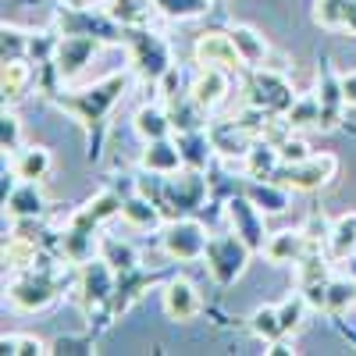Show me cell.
Instances as JSON below:
<instances>
[{
  "label": "cell",
  "mask_w": 356,
  "mask_h": 356,
  "mask_svg": "<svg viewBox=\"0 0 356 356\" xmlns=\"http://www.w3.org/2000/svg\"><path fill=\"white\" fill-rule=\"evenodd\" d=\"M132 68L129 72H111L107 79L82 86V89H54L50 104H57L61 111H68L72 118H79V125L86 129V143H89V161H100L104 139H107V118L114 114V107L129 97L132 86Z\"/></svg>",
  "instance_id": "6da1fadb"
},
{
  "label": "cell",
  "mask_w": 356,
  "mask_h": 356,
  "mask_svg": "<svg viewBox=\"0 0 356 356\" xmlns=\"http://www.w3.org/2000/svg\"><path fill=\"white\" fill-rule=\"evenodd\" d=\"M114 289H118V271L97 253L93 260L79 264V275H75V300L86 310L89 321H97V328H107L114 321Z\"/></svg>",
  "instance_id": "7a4b0ae2"
},
{
  "label": "cell",
  "mask_w": 356,
  "mask_h": 356,
  "mask_svg": "<svg viewBox=\"0 0 356 356\" xmlns=\"http://www.w3.org/2000/svg\"><path fill=\"white\" fill-rule=\"evenodd\" d=\"M65 282H68V278H61V267L43 257L36 267H25V271L11 275V282H8V300H11L15 310L36 314V310H47L57 296L65 292Z\"/></svg>",
  "instance_id": "3957f363"
},
{
  "label": "cell",
  "mask_w": 356,
  "mask_h": 356,
  "mask_svg": "<svg viewBox=\"0 0 356 356\" xmlns=\"http://www.w3.org/2000/svg\"><path fill=\"white\" fill-rule=\"evenodd\" d=\"M129 50V65L136 72V79L143 86H161L164 75L175 68V54H171V43L154 33L150 25H136V29H125V43Z\"/></svg>",
  "instance_id": "277c9868"
},
{
  "label": "cell",
  "mask_w": 356,
  "mask_h": 356,
  "mask_svg": "<svg viewBox=\"0 0 356 356\" xmlns=\"http://www.w3.org/2000/svg\"><path fill=\"white\" fill-rule=\"evenodd\" d=\"M207 175L196 171V168H182V171H175V175H164L161 178V211L164 218H193L203 211V203H207Z\"/></svg>",
  "instance_id": "5b68a950"
},
{
  "label": "cell",
  "mask_w": 356,
  "mask_h": 356,
  "mask_svg": "<svg viewBox=\"0 0 356 356\" xmlns=\"http://www.w3.org/2000/svg\"><path fill=\"white\" fill-rule=\"evenodd\" d=\"M246 104L257 107V111H264V114L285 118L289 107L296 104V89H292L285 68H275V65L250 68V79H246Z\"/></svg>",
  "instance_id": "8992f818"
},
{
  "label": "cell",
  "mask_w": 356,
  "mask_h": 356,
  "mask_svg": "<svg viewBox=\"0 0 356 356\" xmlns=\"http://www.w3.org/2000/svg\"><path fill=\"white\" fill-rule=\"evenodd\" d=\"M250 257H253L250 243L239 239L235 232H214V235H211V243H207V253H203L211 278H214L218 285H225V289L235 285V282L246 275Z\"/></svg>",
  "instance_id": "52a82bcc"
},
{
  "label": "cell",
  "mask_w": 356,
  "mask_h": 356,
  "mask_svg": "<svg viewBox=\"0 0 356 356\" xmlns=\"http://www.w3.org/2000/svg\"><path fill=\"white\" fill-rule=\"evenodd\" d=\"M335 178H339V157L335 154H310L303 161H289L275 171V182H282L292 193L328 189Z\"/></svg>",
  "instance_id": "ba28073f"
},
{
  "label": "cell",
  "mask_w": 356,
  "mask_h": 356,
  "mask_svg": "<svg viewBox=\"0 0 356 356\" xmlns=\"http://www.w3.org/2000/svg\"><path fill=\"white\" fill-rule=\"evenodd\" d=\"M211 232H207L196 218H171L161 225V250L175 264H196L207 253Z\"/></svg>",
  "instance_id": "9c48e42d"
},
{
  "label": "cell",
  "mask_w": 356,
  "mask_h": 356,
  "mask_svg": "<svg viewBox=\"0 0 356 356\" xmlns=\"http://www.w3.org/2000/svg\"><path fill=\"white\" fill-rule=\"evenodd\" d=\"M104 50V40L89 36V33H61L54 47V75L61 86H72L89 65L93 57Z\"/></svg>",
  "instance_id": "30bf717a"
},
{
  "label": "cell",
  "mask_w": 356,
  "mask_h": 356,
  "mask_svg": "<svg viewBox=\"0 0 356 356\" xmlns=\"http://www.w3.org/2000/svg\"><path fill=\"white\" fill-rule=\"evenodd\" d=\"M314 97H317V107H321V132H335L342 125L349 104H346V93H342V75L335 72V65L328 57H321V65H317Z\"/></svg>",
  "instance_id": "8fae6325"
},
{
  "label": "cell",
  "mask_w": 356,
  "mask_h": 356,
  "mask_svg": "<svg viewBox=\"0 0 356 356\" xmlns=\"http://www.w3.org/2000/svg\"><path fill=\"white\" fill-rule=\"evenodd\" d=\"M225 218H228V225H232V232L239 235V239H246L250 243V250L253 253H264V243H267V232L264 228V211L246 196V193H235V196H228L225 200Z\"/></svg>",
  "instance_id": "7c38bea8"
},
{
  "label": "cell",
  "mask_w": 356,
  "mask_h": 356,
  "mask_svg": "<svg viewBox=\"0 0 356 356\" xmlns=\"http://www.w3.org/2000/svg\"><path fill=\"white\" fill-rule=\"evenodd\" d=\"M193 57H196V65H211V68H225L228 75H243L250 72L246 61H243V54L239 47H235V40L228 36V29L221 33V29H211V33H203L193 47Z\"/></svg>",
  "instance_id": "4fadbf2b"
},
{
  "label": "cell",
  "mask_w": 356,
  "mask_h": 356,
  "mask_svg": "<svg viewBox=\"0 0 356 356\" xmlns=\"http://www.w3.org/2000/svg\"><path fill=\"white\" fill-rule=\"evenodd\" d=\"M232 93V75L225 68H211V65H200L193 82H189V97L211 114L214 107H221Z\"/></svg>",
  "instance_id": "5bb4252c"
},
{
  "label": "cell",
  "mask_w": 356,
  "mask_h": 356,
  "mask_svg": "<svg viewBox=\"0 0 356 356\" xmlns=\"http://www.w3.org/2000/svg\"><path fill=\"white\" fill-rule=\"evenodd\" d=\"M314 246H321V243H314L310 235H307V228H285V232H271L267 235V243H264V257L271 260V264H300Z\"/></svg>",
  "instance_id": "9a60e30c"
},
{
  "label": "cell",
  "mask_w": 356,
  "mask_h": 356,
  "mask_svg": "<svg viewBox=\"0 0 356 356\" xmlns=\"http://www.w3.org/2000/svg\"><path fill=\"white\" fill-rule=\"evenodd\" d=\"M4 211L11 221H36L47 211V193L40 182H29V178H18V186L4 189Z\"/></svg>",
  "instance_id": "2e32d148"
},
{
  "label": "cell",
  "mask_w": 356,
  "mask_h": 356,
  "mask_svg": "<svg viewBox=\"0 0 356 356\" xmlns=\"http://www.w3.org/2000/svg\"><path fill=\"white\" fill-rule=\"evenodd\" d=\"M161 303H164V314H168L171 321H193V317L200 314V307H203L196 285H193L189 278H178V275L168 278V285H164V292H161Z\"/></svg>",
  "instance_id": "e0dca14e"
},
{
  "label": "cell",
  "mask_w": 356,
  "mask_h": 356,
  "mask_svg": "<svg viewBox=\"0 0 356 356\" xmlns=\"http://www.w3.org/2000/svg\"><path fill=\"white\" fill-rule=\"evenodd\" d=\"M122 203H125V200L118 196V193L104 189V193H97L89 203H82L68 221H72V225H79V228H89V232H100V225H104V221L122 218Z\"/></svg>",
  "instance_id": "ac0fdd59"
},
{
  "label": "cell",
  "mask_w": 356,
  "mask_h": 356,
  "mask_svg": "<svg viewBox=\"0 0 356 356\" xmlns=\"http://www.w3.org/2000/svg\"><path fill=\"white\" fill-rule=\"evenodd\" d=\"M139 164H143V171H154V175H175V171H182V168H186L182 150H178V139H171V136L146 143Z\"/></svg>",
  "instance_id": "d6986e66"
},
{
  "label": "cell",
  "mask_w": 356,
  "mask_h": 356,
  "mask_svg": "<svg viewBox=\"0 0 356 356\" xmlns=\"http://www.w3.org/2000/svg\"><path fill=\"white\" fill-rule=\"evenodd\" d=\"M260 211L271 218V214H285L289 203H292V189H285L275 178H246V189H243Z\"/></svg>",
  "instance_id": "ffe728a7"
},
{
  "label": "cell",
  "mask_w": 356,
  "mask_h": 356,
  "mask_svg": "<svg viewBox=\"0 0 356 356\" xmlns=\"http://www.w3.org/2000/svg\"><path fill=\"white\" fill-rule=\"evenodd\" d=\"M161 278V271H143V267H132V271H122L118 275V289H114V303H111V310H114V321L122 317L139 296L150 289L154 282Z\"/></svg>",
  "instance_id": "44dd1931"
},
{
  "label": "cell",
  "mask_w": 356,
  "mask_h": 356,
  "mask_svg": "<svg viewBox=\"0 0 356 356\" xmlns=\"http://www.w3.org/2000/svg\"><path fill=\"white\" fill-rule=\"evenodd\" d=\"M36 82V68L29 65V57H18V61H4L0 68V93H4V104H18L29 97V89Z\"/></svg>",
  "instance_id": "7402d4cb"
},
{
  "label": "cell",
  "mask_w": 356,
  "mask_h": 356,
  "mask_svg": "<svg viewBox=\"0 0 356 356\" xmlns=\"http://www.w3.org/2000/svg\"><path fill=\"white\" fill-rule=\"evenodd\" d=\"M164 107H168V118H171V129H175V132H196V129L211 125V122H207V111L189 97V89H186V93L168 97Z\"/></svg>",
  "instance_id": "603a6c76"
},
{
  "label": "cell",
  "mask_w": 356,
  "mask_h": 356,
  "mask_svg": "<svg viewBox=\"0 0 356 356\" xmlns=\"http://www.w3.org/2000/svg\"><path fill=\"white\" fill-rule=\"evenodd\" d=\"M228 36L235 40V47H239L246 68H264V65H271V43H267L264 33H257L253 25H232Z\"/></svg>",
  "instance_id": "cb8c5ba5"
},
{
  "label": "cell",
  "mask_w": 356,
  "mask_h": 356,
  "mask_svg": "<svg viewBox=\"0 0 356 356\" xmlns=\"http://www.w3.org/2000/svg\"><path fill=\"white\" fill-rule=\"evenodd\" d=\"M54 168V157L47 146H22V150L11 157V175L15 178H29V182H43Z\"/></svg>",
  "instance_id": "d4e9b609"
},
{
  "label": "cell",
  "mask_w": 356,
  "mask_h": 356,
  "mask_svg": "<svg viewBox=\"0 0 356 356\" xmlns=\"http://www.w3.org/2000/svg\"><path fill=\"white\" fill-rule=\"evenodd\" d=\"M122 221L132 225V228H139V232H150V228H161L168 218H164V211H161L150 196L136 193V196H129V200L122 203Z\"/></svg>",
  "instance_id": "484cf974"
},
{
  "label": "cell",
  "mask_w": 356,
  "mask_h": 356,
  "mask_svg": "<svg viewBox=\"0 0 356 356\" xmlns=\"http://www.w3.org/2000/svg\"><path fill=\"white\" fill-rule=\"evenodd\" d=\"M175 139H178V150H182L186 168H196V171H207V168H211L214 143H211V132H207V129H196V132H175Z\"/></svg>",
  "instance_id": "4316f807"
},
{
  "label": "cell",
  "mask_w": 356,
  "mask_h": 356,
  "mask_svg": "<svg viewBox=\"0 0 356 356\" xmlns=\"http://www.w3.org/2000/svg\"><path fill=\"white\" fill-rule=\"evenodd\" d=\"M282 168V154L271 139H257L250 146V154L243 157V175L246 178H275V171Z\"/></svg>",
  "instance_id": "83f0119b"
},
{
  "label": "cell",
  "mask_w": 356,
  "mask_h": 356,
  "mask_svg": "<svg viewBox=\"0 0 356 356\" xmlns=\"http://www.w3.org/2000/svg\"><path fill=\"white\" fill-rule=\"evenodd\" d=\"M132 129H136V136H139L143 143L164 139V136L175 132V129H171V118H168V107H161V104H143V107L136 111V118H132Z\"/></svg>",
  "instance_id": "f1b7e54d"
},
{
  "label": "cell",
  "mask_w": 356,
  "mask_h": 356,
  "mask_svg": "<svg viewBox=\"0 0 356 356\" xmlns=\"http://www.w3.org/2000/svg\"><path fill=\"white\" fill-rule=\"evenodd\" d=\"M104 11L125 29H136V25H150V18L157 15L154 0H104Z\"/></svg>",
  "instance_id": "f546056e"
},
{
  "label": "cell",
  "mask_w": 356,
  "mask_h": 356,
  "mask_svg": "<svg viewBox=\"0 0 356 356\" xmlns=\"http://www.w3.org/2000/svg\"><path fill=\"white\" fill-rule=\"evenodd\" d=\"M328 257L335 264L349 260L356 253V214H342L339 221H332V232H328V243H324Z\"/></svg>",
  "instance_id": "4dcf8cb0"
},
{
  "label": "cell",
  "mask_w": 356,
  "mask_h": 356,
  "mask_svg": "<svg viewBox=\"0 0 356 356\" xmlns=\"http://www.w3.org/2000/svg\"><path fill=\"white\" fill-rule=\"evenodd\" d=\"M250 332L264 342V346H271L278 339H289L285 328H282V314H278V303H264L250 314Z\"/></svg>",
  "instance_id": "1f68e13d"
},
{
  "label": "cell",
  "mask_w": 356,
  "mask_h": 356,
  "mask_svg": "<svg viewBox=\"0 0 356 356\" xmlns=\"http://www.w3.org/2000/svg\"><path fill=\"white\" fill-rule=\"evenodd\" d=\"M100 257L114 267L118 275L139 267V250H136L129 239H118V235H100Z\"/></svg>",
  "instance_id": "d6a6232c"
},
{
  "label": "cell",
  "mask_w": 356,
  "mask_h": 356,
  "mask_svg": "<svg viewBox=\"0 0 356 356\" xmlns=\"http://www.w3.org/2000/svg\"><path fill=\"white\" fill-rule=\"evenodd\" d=\"M353 0H314V22L328 33H346Z\"/></svg>",
  "instance_id": "836d02e7"
},
{
  "label": "cell",
  "mask_w": 356,
  "mask_h": 356,
  "mask_svg": "<svg viewBox=\"0 0 356 356\" xmlns=\"http://www.w3.org/2000/svg\"><path fill=\"white\" fill-rule=\"evenodd\" d=\"M157 15H164L168 22H193V18H203L211 15L214 0H154Z\"/></svg>",
  "instance_id": "e575fe53"
},
{
  "label": "cell",
  "mask_w": 356,
  "mask_h": 356,
  "mask_svg": "<svg viewBox=\"0 0 356 356\" xmlns=\"http://www.w3.org/2000/svg\"><path fill=\"white\" fill-rule=\"evenodd\" d=\"M33 36H36V33H29V29H22V25L4 22V29H0V57H4V61L29 57V54H33Z\"/></svg>",
  "instance_id": "d590c367"
},
{
  "label": "cell",
  "mask_w": 356,
  "mask_h": 356,
  "mask_svg": "<svg viewBox=\"0 0 356 356\" xmlns=\"http://www.w3.org/2000/svg\"><path fill=\"white\" fill-rule=\"evenodd\" d=\"M285 122H289V129H314V132H321V107H317V97L314 93H303V97H296V104L289 107V114H285Z\"/></svg>",
  "instance_id": "8d00e7d4"
},
{
  "label": "cell",
  "mask_w": 356,
  "mask_h": 356,
  "mask_svg": "<svg viewBox=\"0 0 356 356\" xmlns=\"http://www.w3.org/2000/svg\"><path fill=\"white\" fill-rule=\"evenodd\" d=\"M349 307H356V278L332 275V282H328V307H324V314H346Z\"/></svg>",
  "instance_id": "74e56055"
},
{
  "label": "cell",
  "mask_w": 356,
  "mask_h": 356,
  "mask_svg": "<svg viewBox=\"0 0 356 356\" xmlns=\"http://www.w3.org/2000/svg\"><path fill=\"white\" fill-rule=\"evenodd\" d=\"M307 310H310V303H307V296L296 289V292H289L285 300L278 303V314H282V328H285V335H296L303 328V317H307Z\"/></svg>",
  "instance_id": "f35d334b"
},
{
  "label": "cell",
  "mask_w": 356,
  "mask_h": 356,
  "mask_svg": "<svg viewBox=\"0 0 356 356\" xmlns=\"http://www.w3.org/2000/svg\"><path fill=\"white\" fill-rule=\"evenodd\" d=\"M0 146H4L8 157L22 150V118L15 114L11 104H4V111H0Z\"/></svg>",
  "instance_id": "ab89813d"
},
{
  "label": "cell",
  "mask_w": 356,
  "mask_h": 356,
  "mask_svg": "<svg viewBox=\"0 0 356 356\" xmlns=\"http://www.w3.org/2000/svg\"><path fill=\"white\" fill-rule=\"evenodd\" d=\"M0 346H4L8 356H47V353H54L43 339H36V335H15V332H11V335L4 332Z\"/></svg>",
  "instance_id": "60d3db41"
},
{
  "label": "cell",
  "mask_w": 356,
  "mask_h": 356,
  "mask_svg": "<svg viewBox=\"0 0 356 356\" xmlns=\"http://www.w3.org/2000/svg\"><path fill=\"white\" fill-rule=\"evenodd\" d=\"M278 154H282V164H289V161H303V157H310V146H307V139H300L296 132H289V136L278 143Z\"/></svg>",
  "instance_id": "b9f144b4"
},
{
  "label": "cell",
  "mask_w": 356,
  "mask_h": 356,
  "mask_svg": "<svg viewBox=\"0 0 356 356\" xmlns=\"http://www.w3.org/2000/svg\"><path fill=\"white\" fill-rule=\"evenodd\" d=\"M342 93H346V104L356 107V68L353 72H342Z\"/></svg>",
  "instance_id": "7bdbcfd3"
},
{
  "label": "cell",
  "mask_w": 356,
  "mask_h": 356,
  "mask_svg": "<svg viewBox=\"0 0 356 356\" xmlns=\"http://www.w3.org/2000/svg\"><path fill=\"white\" fill-rule=\"evenodd\" d=\"M267 353H271V356H289V353H296L285 339H278V342H271V346H267Z\"/></svg>",
  "instance_id": "ee69618b"
},
{
  "label": "cell",
  "mask_w": 356,
  "mask_h": 356,
  "mask_svg": "<svg viewBox=\"0 0 356 356\" xmlns=\"http://www.w3.org/2000/svg\"><path fill=\"white\" fill-rule=\"evenodd\" d=\"M346 33L356 36V0H353V8H349V25H346Z\"/></svg>",
  "instance_id": "f6af8a7d"
},
{
  "label": "cell",
  "mask_w": 356,
  "mask_h": 356,
  "mask_svg": "<svg viewBox=\"0 0 356 356\" xmlns=\"http://www.w3.org/2000/svg\"><path fill=\"white\" fill-rule=\"evenodd\" d=\"M65 8H93V0H61Z\"/></svg>",
  "instance_id": "bcb514c9"
}]
</instances>
